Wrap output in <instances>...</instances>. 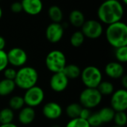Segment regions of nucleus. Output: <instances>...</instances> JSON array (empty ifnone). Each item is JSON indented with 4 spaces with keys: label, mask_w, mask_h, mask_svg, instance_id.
<instances>
[{
    "label": "nucleus",
    "mask_w": 127,
    "mask_h": 127,
    "mask_svg": "<svg viewBox=\"0 0 127 127\" xmlns=\"http://www.w3.org/2000/svg\"><path fill=\"white\" fill-rule=\"evenodd\" d=\"M124 14V6L119 0H106L97 9V16L100 22L106 25L121 21Z\"/></svg>",
    "instance_id": "obj_1"
},
{
    "label": "nucleus",
    "mask_w": 127,
    "mask_h": 127,
    "mask_svg": "<svg viewBox=\"0 0 127 127\" xmlns=\"http://www.w3.org/2000/svg\"><path fill=\"white\" fill-rule=\"evenodd\" d=\"M106 38L109 44L115 48L127 45V25L119 21L110 25L106 30Z\"/></svg>",
    "instance_id": "obj_2"
},
{
    "label": "nucleus",
    "mask_w": 127,
    "mask_h": 127,
    "mask_svg": "<svg viewBox=\"0 0 127 127\" xmlns=\"http://www.w3.org/2000/svg\"><path fill=\"white\" fill-rule=\"evenodd\" d=\"M39 80L38 71L31 66H22L16 71L14 79L16 86L27 90L36 85Z\"/></svg>",
    "instance_id": "obj_3"
},
{
    "label": "nucleus",
    "mask_w": 127,
    "mask_h": 127,
    "mask_svg": "<svg viewBox=\"0 0 127 127\" xmlns=\"http://www.w3.org/2000/svg\"><path fill=\"white\" fill-rule=\"evenodd\" d=\"M102 99L103 96L97 88H86L81 92L79 97L80 105L90 109L98 106Z\"/></svg>",
    "instance_id": "obj_4"
},
{
    "label": "nucleus",
    "mask_w": 127,
    "mask_h": 127,
    "mask_svg": "<svg viewBox=\"0 0 127 127\" xmlns=\"http://www.w3.org/2000/svg\"><path fill=\"white\" fill-rule=\"evenodd\" d=\"M66 57L64 53L60 50L50 51L45 58V65L52 73L63 71L66 65Z\"/></svg>",
    "instance_id": "obj_5"
},
{
    "label": "nucleus",
    "mask_w": 127,
    "mask_h": 127,
    "mask_svg": "<svg viewBox=\"0 0 127 127\" xmlns=\"http://www.w3.org/2000/svg\"><path fill=\"white\" fill-rule=\"evenodd\" d=\"M80 77L86 88H97L103 80L101 71L94 65H89L81 71Z\"/></svg>",
    "instance_id": "obj_6"
},
{
    "label": "nucleus",
    "mask_w": 127,
    "mask_h": 127,
    "mask_svg": "<svg viewBox=\"0 0 127 127\" xmlns=\"http://www.w3.org/2000/svg\"><path fill=\"white\" fill-rule=\"evenodd\" d=\"M23 99L26 106L34 108L42 103L45 99V92L41 87L36 85L25 90Z\"/></svg>",
    "instance_id": "obj_7"
},
{
    "label": "nucleus",
    "mask_w": 127,
    "mask_h": 127,
    "mask_svg": "<svg viewBox=\"0 0 127 127\" xmlns=\"http://www.w3.org/2000/svg\"><path fill=\"white\" fill-rule=\"evenodd\" d=\"M81 28V31L85 37L89 39H97L102 36L103 32V28L101 22L95 19H89L85 21Z\"/></svg>",
    "instance_id": "obj_8"
},
{
    "label": "nucleus",
    "mask_w": 127,
    "mask_h": 127,
    "mask_svg": "<svg viewBox=\"0 0 127 127\" xmlns=\"http://www.w3.org/2000/svg\"><path fill=\"white\" fill-rule=\"evenodd\" d=\"M110 104L115 112H126L127 109V90L120 89L114 92L112 95Z\"/></svg>",
    "instance_id": "obj_9"
},
{
    "label": "nucleus",
    "mask_w": 127,
    "mask_h": 127,
    "mask_svg": "<svg viewBox=\"0 0 127 127\" xmlns=\"http://www.w3.org/2000/svg\"><path fill=\"white\" fill-rule=\"evenodd\" d=\"M8 64L13 67H22L28 61V54L21 48L15 47L9 50L7 53Z\"/></svg>",
    "instance_id": "obj_10"
},
{
    "label": "nucleus",
    "mask_w": 127,
    "mask_h": 127,
    "mask_svg": "<svg viewBox=\"0 0 127 127\" xmlns=\"http://www.w3.org/2000/svg\"><path fill=\"white\" fill-rule=\"evenodd\" d=\"M69 80L63 71L53 73L49 85L51 89L55 92H63L68 86Z\"/></svg>",
    "instance_id": "obj_11"
},
{
    "label": "nucleus",
    "mask_w": 127,
    "mask_h": 127,
    "mask_svg": "<svg viewBox=\"0 0 127 127\" xmlns=\"http://www.w3.org/2000/svg\"><path fill=\"white\" fill-rule=\"evenodd\" d=\"M64 28L63 25L57 22H51L48 25L45 31L46 39L51 43L59 42L63 37Z\"/></svg>",
    "instance_id": "obj_12"
},
{
    "label": "nucleus",
    "mask_w": 127,
    "mask_h": 127,
    "mask_svg": "<svg viewBox=\"0 0 127 127\" xmlns=\"http://www.w3.org/2000/svg\"><path fill=\"white\" fill-rule=\"evenodd\" d=\"M63 112L62 106L54 101L48 102L42 107V115L45 118L51 121L59 119L62 116Z\"/></svg>",
    "instance_id": "obj_13"
},
{
    "label": "nucleus",
    "mask_w": 127,
    "mask_h": 127,
    "mask_svg": "<svg viewBox=\"0 0 127 127\" xmlns=\"http://www.w3.org/2000/svg\"><path fill=\"white\" fill-rule=\"evenodd\" d=\"M22 11L31 16L39 14L43 8L42 0H21Z\"/></svg>",
    "instance_id": "obj_14"
},
{
    "label": "nucleus",
    "mask_w": 127,
    "mask_h": 127,
    "mask_svg": "<svg viewBox=\"0 0 127 127\" xmlns=\"http://www.w3.org/2000/svg\"><path fill=\"white\" fill-rule=\"evenodd\" d=\"M106 74L112 79H121L124 75V68L119 62H110L105 67Z\"/></svg>",
    "instance_id": "obj_15"
},
{
    "label": "nucleus",
    "mask_w": 127,
    "mask_h": 127,
    "mask_svg": "<svg viewBox=\"0 0 127 127\" xmlns=\"http://www.w3.org/2000/svg\"><path fill=\"white\" fill-rule=\"evenodd\" d=\"M36 117V112L33 108L25 106L22 108L18 114V121L22 125H29L32 124Z\"/></svg>",
    "instance_id": "obj_16"
},
{
    "label": "nucleus",
    "mask_w": 127,
    "mask_h": 127,
    "mask_svg": "<svg viewBox=\"0 0 127 127\" xmlns=\"http://www.w3.org/2000/svg\"><path fill=\"white\" fill-rule=\"evenodd\" d=\"M16 84L14 80L8 79H2L0 80V96H8L13 92L16 89Z\"/></svg>",
    "instance_id": "obj_17"
},
{
    "label": "nucleus",
    "mask_w": 127,
    "mask_h": 127,
    "mask_svg": "<svg viewBox=\"0 0 127 127\" xmlns=\"http://www.w3.org/2000/svg\"><path fill=\"white\" fill-rule=\"evenodd\" d=\"M85 21V16L82 11L79 10H74L70 13L69 22L73 26L76 28L82 27Z\"/></svg>",
    "instance_id": "obj_18"
},
{
    "label": "nucleus",
    "mask_w": 127,
    "mask_h": 127,
    "mask_svg": "<svg viewBox=\"0 0 127 127\" xmlns=\"http://www.w3.org/2000/svg\"><path fill=\"white\" fill-rule=\"evenodd\" d=\"M63 72L68 78V80H74L80 77L81 69L75 64H68L65 65Z\"/></svg>",
    "instance_id": "obj_19"
},
{
    "label": "nucleus",
    "mask_w": 127,
    "mask_h": 127,
    "mask_svg": "<svg viewBox=\"0 0 127 127\" xmlns=\"http://www.w3.org/2000/svg\"><path fill=\"white\" fill-rule=\"evenodd\" d=\"M103 124H108L113 121L115 111L110 106H106L100 109V111L97 112Z\"/></svg>",
    "instance_id": "obj_20"
},
{
    "label": "nucleus",
    "mask_w": 127,
    "mask_h": 127,
    "mask_svg": "<svg viewBox=\"0 0 127 127\" xmlns=\"http://www.w3.org/2000/svg\"><path fill=\"white\" fill-rule=\"evenodd\" d=\"M48 16L52 22L60 23L63 18V13L61 8L57 5H52L48 8Z\"/></svg>",
    "instance_id": "obj_21"
},
{
    "label": "nucleus",
    "mask_w": 127,
    "mask_h": 127,
    "mask_svg": "<svg viewBox=\"0 0 127 127\" xmlns=\"http://www.w3.org/2000/svg\"><path fill=\"white\" fill-rule=\"evenodd\" d=\"M82 109L80 103H71L65 108V114L70 119L79 118Z\"/></svg>",
    "instance_id": "obj_22"
},
{
    "label": "nucleus",
    "mask_w": 127,
    "mask_h": 127,
    "mask_svg": "<svg viewBox=\"0 0 127 127\" xmlns=\"http://www.w3.org/2000/svg\"><path fill=\"white\" fill-rule=\"evenodd\" d=\"M15 118L14 111H13L9 107L4 108L0 110V124H6L13 123Z\"/></svg>",
    "instance_id": "obj_23"
},
{
    "label": "nucleus",
    "mask_w": 127,
    "mask_h": 127,
    "mask_svg": "<svg viewBox=\"0 0 127 127\" xmlns=\"http://www.w3.org/2000/svg\"><path fill=\"white\" fill-rule=\"evenodd\" d=\"M97 90L102 95V96L111 95L115 92L114 85L109 81H101L97 86Z\"/></svg>",
    "instance_id": "obj_24"
},
{
    "label": "nucleus",
    "mask_w": 127,
    "mask_h": 127,
    "mask_svg": "<svg viewBox=\"0 0 127 127\" xmlns=\"http://www.w3.org/2000/svg\"><path fill=\"white\" fill-rule=\"evenodd\" d=\"M25 105V101L22 96L14 95L9 100V108L13 111H19Z\"/></svg>",
    "instance_id": "obj_25"
},
{
    "label": "nucleus",
    "mask_w": 127,
    "mask_h": 127,
    "mask_svg": "<svg viewBox=\"0 0 127 127\" xmlns=\"http://www.w3.org/2000/svg\"><path fill=\"white\" fill-rule=\"evenodd\" d=\"M85 40V36L80 31H75L72 33L70 38V43L73 47L78 48L83 45Z\"/></svg>",
    "instance_id": "obj_26"
},
{
    "label": "nucleus",
    "mask_w": 127,
    "mask_h": 127,
    "mask_svg": "<svg viewBox=\"0 0 127 127\" xmlns=\"http://www.w3.org/2000/svg\"><path fill=\"white\" fill-rule=\"evenodd\" d=\"M115 57L118 62L121 63H125L127 62V45L115 48Z\"/></svg>",
    "instance_id": "obj_27"
},
{
    "label": "nucleus",
    "mask_w": 127,
    "mask_h": 127,
    "mask_svg": "<svg viewBox=\"0 0 127 127\" xmlns=\"http://www.w3.org/2000/svg\"><path fill=\"white\" fill-rule=\"evenodd\" d=\"M65 127H91L88 121L83 119L81 118H76L73 119H70V121L67 123Z\"/></svg>",
    "instance_id": "obj_28"
},
{
    "label": "nucleus",
    "mask_w": 127,
    "mask_h": 127,
    "mask_svg": "<svg viewBox=\"0 0 127 127\" xmlns=\"http://www.w3.org/2000/svg\"><path fill=\"white\" fill-rule=\"evenodd\" d=\"M115 124L119 127H124L127 123V116L126 112H115L113 121Z\"/></svg>",
    "instance_id": "obj_29"
},
{
    "label": "nucleus",
    "mask_w": 127,
    "mask_h": 127,
    "mask_svg": "<svg viewBox=\"0 0 127 127\" xmlns=\"http://www.w3.org/2000/svg\"><path fill=\"white\" fill-rule=\"evenodd\" d=\"M87 121L91 127H99L103 124V122L97 112H92Z\"/></svg>",
    "instance_id": "obj_30"
},
{
    "label": "nucleus",
    "mask_w": 127,
    "mask_h": 127,
    "mask_svg": "<svg viewBox=\"0 0 127 127\" xmlns=\"http://www.w3.org/2000/svg\"><path fill=\"white\" fill-rule=\"evenodd\" d=\"M8 65V60L7 52L4 50H0V72L3 71Z\"/></svg>",
    "instance_id": "obj_31"
},
{
    "label": "nucleus",
    "mask_w": 127,
    "mask_h": 127,
    "mask_svg": "<svg viewBox=\"0 0 127 127\" xmlns=\"http://www.w3.org/2000/svg\"><path fill=\"white\" fill-rule=\"evenodd\" d=\"M16 70L14 68L12 67H7L4 71V77L5 79H8V80H14L16 75Z\"/></svg>",
    "instance_id": "obj_32"
},
{
    "label": "nucleus",
    "mask_w": 127,
    "mask_h": 127,
    "mask_svg": "<svg viewBox=\"0 0 127 127\" xmlns=\"http://www.w3.org/2000/svg\"><path fill=\"white\" fill-rule=\"evenodd\" d=\"M10 10L14 13H19L22 11V6L21 1H14L10 5Z\"/></svg>",
    "instance_id": "obj_33"
},
{
    "label": "nucleus",
    "mask_w": 127,
    "mask_h": 127,
    "mask_svg": "<svg viewBox=\"0 0 127 127\" xmlns=\"http://www.w3.org/2000/svg\"><path fill=\"white\" fill-rule=\"evenodd\" d=\"M92 109H88V108H84L83 107L81 112H80V118H83V119H85V120H88V118L90 117V115H92Z\"/></svg>",
    "instance_id": "obj_34"
},
{
    "label": "nucleus",
    "mask_w": 127,
    "mask_h": 127,
    "mask_svg": "<svg viewBox=\"0 0 127 127\" xmlns=\"http://www.w3.org/2000/svg\"><path fill=\"white\" fill-rule=\"evenodd\" d=\"M121 85H122L123 88L127 89V76L124 74V75L121 78Z\"/></svg>",
    "instance_id": "obj_35"
},
{
    "label": "nucleus",
    "mask_w": 127,
    "mask_h": 127,
    "mask_svg": "<svg viewBox=\"0 0 127 127\" xmlns=\"http://www.w3.org/2000/svg\"><path fill=\"white\" fill-rule=\"evenodd\" d=\"M5 45H6V42H5L4 38L3 36H0V50H4Z\"/></svg>",
    "instance_id": "obj_36"
},
{
    "label": "nucleus",
    "mask_w": 127,
    "mask_h": 127,
    "mask_svg": "<svg viewBox=\"0 0 127 127\" xmlns=\"http://www.w3.org/2000/svg\"><path fill=\"white\" fill-rule=\"evenodd\" d=\"M0 127H18V126L13 123H10V124H1Z\"/></svg>",
    "instance_id": "obj_37"
},
{
    "label": "nucleus",
    "mask_w": 127,
    "mask_h": 127,
    "mask_svg": "<svg viewBox=\"0 0 127 127\" xmlns=\"http://www.w3.org/2000/svg\"><path fill=\"white\" fill-rule=\"evenodd\" d=\"M2 15H3V11H2V8H1V6H0V19H1V17H2Z\"/></svg>",
    "instance_id": "obj_38"
},
{
    "label": "nucleus",
    "mask_w": 127,
    "mask_h": 127,
    "mask_svg": "<svg viewBox=\"0 0 127 127\" xmlns=\"http://www.w3.org/2000/svg\"><path fill=\"white\" fill-rule=\"evenodd\" d=\"M121 2H123L124 4H127V0H121Z\"/></svg>",
    "instance_id": "obj_39"
},
{
    "label": "nucleus",
    "mask_w": 127,
    "mask_h": 127,
    "mask_svg": "<svg viewBox=\"0 0 127 127\" xmlns=\"http://www.w3.org/2000/svg\"><path fill=\"white\" fill-rule=\"evenodd\" d=\"M51 127H60L59 125H53V126H51Z\"/></svg>",
    "instance_id": "obj_40"
},
{
    "label": "nucleus",
    "mask_w": 127,
    "mask_h": 127,
    "mask_svg": "<svg viewBox=\"0 0 127 127\" xmlns=\"http://www.w3.org/2000/svg\"><path fill=\"white\" fill-rule=\"evenodd\" d=\"M111 127H119V126H117V125H115V126H112Z\"/></svg>",
    "instance_id": "obj_41"
},
{
    "label": "nucleus",
    "mask_w": 127,
    "mask_h": 127,
    "mask_svg": "<svg viewBox=\"0 0 127 127\" xmlns=\"http://www.w3.org/2000/svg\"><path fill=\"white\" fill-rule=\"evenodd\" d=\"M20 1H21V0H20Z\"/></svg>",
    "instance_id": "obj_42"
},
{
    "label": "nucleus",
    "mask_w": 127,
    "mask_h": 127,
    "mask_svg": "<svg viewBox=\"0 0 127 127\" xmlns=\"http://www.w3.org/2000/svg\"><path fill=\"white\" fill-rule=\"evenodd\" d=\"M0 1H1V0H0Z\"/></svg>",
    "instance_id": "obj_43"
}]
</instances>
